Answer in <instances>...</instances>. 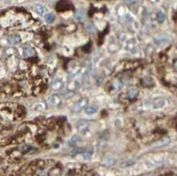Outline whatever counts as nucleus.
<instances>
[{
	"mask_svg": "<svg viewBox=\"0 0 177 176\" xmlns=\"http://www.w3.org/2000/svg\"><path fill=\"white\" fill-rule=\"evenodd\" d=\"M93 155V150L91 149L89 151L87 152H83V158L84 160H90L91 158V156Z\"/></svg>",
	"mask_w": 177,
	"mask_h": 176,
	"instance_id": "f3484780",
	"label": "nucleus"
},
{
	"mask_svg": "<svg viewBox=\"0 0 177 176\" xmlns=\"http://www.w3.org/2000/svg\"><path fill=\"white\" fill-rule=\"evenodd\" d=\"M80 141H81V137L78 135H73L70 139V140H69L68 143H69L70 146L74 147V146H76V145L79 144Z\"/></svg>",
	"mask_w": 177,
	"mask_h": 176,
	"instance_id": "6e6552de",
	"label": "nucleus"
},
{
	"mask_svg": "<svg viewBox=\"0 0 177 176\" xmlns=\"http://www.w3.org/2000/svg\"><path fill=\"white\" fill-rule=\"evenodd\" d=\"M171 142V139L169 137H164L161 140H157L155 142L154 144V148H161V147H164L166 145H167Z\"/></svg>",
	"mask_w": 177,
	"mask_h": 176,
	"instance_id": "0eeeda50",
	"label": "nucleus"
},
{
	"mask_svg": "<svg viewBox=\"0 0 177 176\" xmlns=\"http://www.w3.org/2000/svg\"><path fill=\"white\" fill-rule=\"evenodd\" d=\"M72 8H73V6L67 0H60L56 5V10L58 12H65V11L72 9Z\"/></svg>",
	"mask_w": 177,
	"mask_h": 176,
	"instance_id": "7ed1b4c3",
	"label": "nucleus"
},
{
	"mask_svg": "<svg viewBox=\"0 0 177 176\" xmlns=\"http://www.w3.org/2000/svg\"><path fill=\"white\" fill-rule=\"evenodd\" d=\"M22 55L25 58H29L34 55V50L30 46H25L22 48Z\"/></svg>",
	"mask_w": 177,
	"mask_h": 176,
	"instance_id": "39448f33",
	"label": "nucleus"
},
{
	"mask_svg": "<svg viewBox=\"0 0 177 176\" xmlns=\"http://www.w3.org/2000/svg\"><path fill=\"white\" fill-rule=\"evenodd\" d=\"M76 126H77V129L79 130V131L84 133V132H87V130H89L90 123L87 120H80V121L77 122Z\"/></svg>",
	"mask_w": 177,
	"mask_h": 176,
	"instance_id": "20e7f679",
	"label": "nucleus"
},
{
	"mask_svg": "<svg viewBox=\"0 0 177 176\" xmlns=\"http://www.w3.org/2000/svg\"><path fill=\"white\" fill-rule=\"evenodd\" d=\"M34 12L37 13V14H39L40 16H42V15H44V12H45V8L43 7V6H40V5H36L34 7Z\"/></svg>",
	"mask_w": 177,
	"mask_h": 176,
	"instance_id": "2eb2a0df",
	"label": "nucleus"
},
{
	"mask_svg": "<svg viewBox=\"0 0 177 176\" xmlns=\"http://www.w3.org/2000/svg\"><path fill=\"white\" fill-rule=\"evenodd\" d=\"M8 42L12 45H16L20 43V37L17 34H12V35L9 36Z\"/></svg>",
	"mask_w": 177,
	"mask_h": 176,
	"instance_id": "9d476101",
	"label": "nucleus"
},
{
	"mask_svg": "<svg viewBox=\"0 0 177 176\" xmlns=\"http://www.w3.org/2000/svg\"><path fill=\"white\" fill-rule=\"evenodd\" d=\"M83 151H84V149H75V150H74L72 153H70V155L72 156H76L77 154H79V153H83Z\"/></svg>",
	"mask_w": 177,
	"mask_h": 176,
	"instance_id": "412c9836",
	"label": "nucleus"
},
{
	"mask_svg": "<svg viewBox=\"0 0 177 176\" xmlns=\"http://www.w3.org/2000/svg\"><path fill=\"white\" fill-rule=\"evenodd\" d=\"M44 108H45V106H44V104H42V103H39V104H37L35 105V109L36 110H43L44 109Z\"/></svg>",
	"mask_w": 177,
	"mask_h": 176,
	"instance_id": "4be33fe9",
	"label": "nucleus"
},
{
	"mask_svg": "<svg viewBox=\"0 0 177 176\" xmlns=\"http://www.w3.org/2000/svg\"><path fill=\"white\" fill-rule=\"evenodd\" d=\"M139 95V90L137 88H131L130 90L126 92V97L128 100H134Z\"/></svg>",
	"mask_w": 177,
	"mask_h": 176,
	"instance_id": "423d86ee",
	"label": "nucleus"
},
{
	"mask_svg": "<svg viewBox=\"0 0 177 176\" xmlns=\"http://www.w3.org/2000/svg\"><path fill=\"white\" fill-rule=\"evenodd\" d=\"M157 20H158V22H159V23H162V22L165 20V18H166L165 14H164V13H163L162 12L160 11V12L157 13Z\"/></svg>",
	"mask_w": 177,
	"mask_h": 176,
	"instance_id": "aec40b11",
	"label": "nucleus"
},
{
	"mask_svg": "<svg viewBox=\"0 0 177 176\" xmlns=\"http://www.w3.org/2000/svg\"><path fill=\"white\" fill-rule=\"evenodd\" d=\"M50 102L53 105H57L60 103V98L58 95H52L50 99Z\"/></svg>",
	"mask_w": 177,
	"mask_h": 176,
	"instance_id": "dca6fc26",
	"label": "nucleus"
},
{
	"mask_svg": "<svg viewBox=\"0 0 177 176\" xmlns=\"http://www.w3.org/2000/svg\"><path fill=\"white\" fill-rule=\"evenodd\" d=\"M165 100L163 99H156L155 100L153 103V108L154 109H159V108H162L163 106L165 105Z\"/></svg>",
	"mask_w": 177,
	"mask_h": 176,
	"instance_id": "9b49d317",
	"label": "nucleus"
},
{
	"mask_svg": "<svg viewBox=\"0 0 177 176\" xmlns=\"http://www.w3.org/2000/svg\"><path fill=\"white\" fill-rule=\"evenodd\" d=\"M83 17H84V14L83 13H81V12H77V14H76V19L79 20H81L83 19Z\"/></svg>",
	"mask_w": 177,
	"mask_h": 176,
	"instance_id": "5701e85b",
	"label": "nucleus"
},
{
	"mask_svg": "<svg viewBox=\"0 0 177 176\" xmlns=\"http://www.w3.org/2000/svg\"><path fill=\"white\" fill-rule=\"evenodd\" d=\"M136 160L137 159H131V160H128L126 161H124L123 163H122V165H121V166L122 167H126V166H130V165H133L136 163Z\"/></svg>",
	"mask_w": 177,
	"mask_h": 176,
	"instance_id": "a211bd4d",
	"label": "nucleus"
},
{
	"mask_svg": "<svg viewBox=\"0 0 177 176\" xmlns=\"http://www.w3.org/2000/svg\"><path fill=\"white\" fill-rule=\"evenodd\" d=\"M122 84L121 81H119L118 79H114L113 81H111L109 84V88L108 90L110 92H113V93H116L117 91L121 90Z\"/></svg>",
	"mask_w": 177,
	"mask_h": 176,
	"instance_id": "f03ea898",
	"label": "nucleus"
},
{
	"mask_svg": "<svg viewBox=\"0 0 177 176\" xmlns=\"http://www.w3.org/2000/svg\"><path fill=\"white\" fill-rule=\"evenodd\" d=\"M45 20H46L47 23H52L55 20V16L52 13H49L45 16Z\"/></svg>",
	"mask_w": 177,
	"mask_h": 176,
	"instance_id": "6ab92c4d",
	"label": "nucleus"
},
{
	"mask_svg": "<svg viewBox=\"0 0 177 176\" xmlns=\"http://www.w3.org/2000/svg\"><path fill=\"white\" fill-rule=\"evenodd\" d=\"M116 162V160L113 158V157H106L105 160L103 161V164L105 165H108V166H110V165H113L114 164H115Z\"/></svg>",
	"mask_w": 177,
	"mask_h": 176,
	"instance_id": "4468645a",
	"label": "nucleus"
},
{
	"mask_svg": "<svg viewBox=\"0 0 177 176\" xmlns=\"http://www.w3.org/2000/svg\"><path fill=\"white\" fill-rule=\"evenodd\" d=\"M51 86L53 90H60L63 87V82H61L60 79H55L51 82Z\"/></svg>",
	"mask_w": 177,
	"mask_h": 176,
	"instance_id": "1a4fd4ad",
	"label": "nucleus"
},
{
	"mask_svg": "<svg viewBox=\"0 0 177 176\" xmlns=\"http://www.w3.org/2000/svg\"><path fill=\"white\" fill-rule=\"evenodd\" d=\"M98 111V107L97 106H88L85 109V114L87 115H92L95 114Z\"/></svg>",
	"mask_w": 177,
	"mask_h": 176,
	"instance_id": "f8f14e48",
	"label": "nucleus"
},
{
	"mask_svg": "<svg viewBox=\"0 0 177 176\" xmlns=\"http://www.w3.org/2000/svg\"><path fill=\"white\" fill-rule=\"evenodd\" d=\"M88 104V100L87 98H83L81 99L80 100H79L78 102H76L74 106H73V112L74 113H78L79 111H81L82 109H83Z\"/></svg>",
	"mask_w": 177,
	"mask_h": 176,
	"instance_id": "f257e3e1",
	"label": "nucleus"
},
{
	"mask_svg": "<svg viewBox=\"0 0 177 176\" xmlns=\"http://www.w3.org/2000/svg\"><path fill=\"white\" fill-rule=\"evenodd\" d=\"M142 85L144 86H153L154 85V82L151 78H145L142 79Z\"/></svg>",
	"mask_w": 177,
	"mask_h": 176,
	"instance_id": "ddd939ff",
	"label": "nucleus"
}]
</instances>
